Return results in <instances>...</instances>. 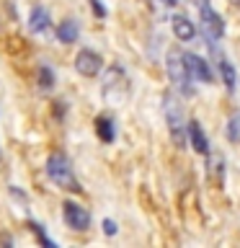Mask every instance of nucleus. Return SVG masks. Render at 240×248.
<instances>
[{"instance_id": "8", "label": "nucleus", "mask_w": 240, "mask_h": 248, "mask_svg": "<svg viewBox=\"0 0 240 248\" xmlns=\"http://www.w3.org/2000/svg\"><path fill=\"white\" fill-rule=\"evenodd\" d=\"M173 34L178 36V42H191V39L196 36V29H194V23L186 18V16H176L173 18Z\"/></svg>"}, {"instance_id": "5", "label": "nucleus", "mask_w": 240, "mask_h": 248, "mask_svg": "<svg viewBox=\"0 0 240 248\" xmlns=\"http://www.w3.org/2000/svg\"><path fill=\"white\" fill-rule=\"evenodd\" d=\"M165 114H168V127H170V135H173L176 145L181 147V145H183V129H181V108L176 106L173 96H165Z\"/></svg>"}, {"instance_id": "10", "label": "nucleus", "mask_w": 240, "mask_h": 248, "mask_svg": "<svg viewBox=\"0 0 240 248\" xmlns=\"http://www.w3.org/2000/svg\"><path fill=\"white\" fill-rule=\"evenodd\" d=\"M29 26L34 29V31H44L46 26H49V13H46V8L36 5L34 11H31V16H29Z\"/></svg>"}, {"instance_id": "16", "label": "nucleus", "mask_w": 240, "mask_h": 248, "mask_svg": "<svg viewBox=\"0 0 240 248\" xmlns=\"http://www.w3.org/2000/svg\"><path fill=\"white\" fill-rule=\"evenodd\" d=\"M230 124H232V127H230V137H232V140H238V124H240V122H238V116H235V119H232Z\"/></svg>"}, {"instance_id": "12", "label": "nucleus", "mask_w": 240, "mask_h": 248, "mask_svg": "<svg viewBox=\"0 0 240 248\" xmlns=\"http://www.w3.org/2000/svg\"><path fill=\"white\" fill-rule=\"evenodd\" d=\"M96 129H98V135H101L104 142H111V140H114V127H111V122H108V119H98Z\"/></svg>"}, {"instance_id": "14", "label": "nucleus", "mask_w": 240, "mask_h": 248, "mask_svg": "<svg viewBox=\"0 0 240 248\" xmlns=\"http://www.w3.org/2000/svg\"><path fill=\"white\" fill-rule=\"evenodd\" d=\"M104 230H106V235H114V232H116L114 220H106V222H104Z\"/></svg>"}, {"instance_id": "13", "label": "nucleus", "mask_w": 240, "mask_h": 248, "mask_svg": "<svg viewBox=\"0 0 240 248\" xmlns=\"http://www.w3.org/2000/svg\"><path fill=\"white\" fill-rule=\"evenodd\" d=\"M220 70H222L225 85H227V88H235V70H232L230 62H220Z\"/></svg>"}, {"instance_id": "17", "label": "nucleus", "mask_w": 240, "mask_h": 248, "mask_svg": "<svg viewBox=\"0 0 240 248\" xmlns=\"http://www.w3.org/2000/svg\"><path fill=\"white\" fill-rule=\"evenodd\" d=\"M163 3H165V5H176L178 0H163Z\"/></svg>"}, {"instance_id": "7", "label": "nucleus", "mask_w": 240, "mask_h": 248, "mask_svg": "<svg viewBox=\"0 0 240 248\" xmlns=\"http://www.w3.org/2000/svg\"><path fill=\"white\" fill-rule=\"evenodd\" d=\"M186 57V67H189V75L194 80H201V83H209L212 80V70H209L207 60L199 57V54H183Z\"/></svg>"}, {"instance_id": "3", "label": "nucleus", "mask_w": 240, "mask_h": 248, "mask_svg": "<svg viewBox=\"0 0 240 248\" xmlns=\"http://www.w3.org/2000/svg\"><path fill=\"white\" fill-rule=\"evenodd\" d=\"M196 8H199V21H201V29L207 31L209 39H220L225 34V23L222 18L212 11L209 0H196Z\"/></svg>"}, {"instance_id": "9", "label": "nucleus", "mask_w": 240, "mask_h": 248, "mask_svg": "<svg viewBox=\"0 0 240 248\" xmlns=\"http://www.w3.org/2000/svg\"><path fill=\"white\" fill-rule=\"evenodd\" d=\"M189 135H191V145L196 153H207L209 150V142H207V135L201 132L199 122H189Z\"/></svg>"}, {"instance_id": "2", "label": "nucleus", "mask_w": 240, "mask_h": 248, "mask_svg": "<svg viewBox=\"0 0 240 248\" xmlns=\"http://www.w3.org/2000/svg\"><path fill=\"white\" fill-rule=\"evenodd\" d=\"M168 75L183 93H191V85H189L191 75H189V67H186V57L178 49L168 52Z\"/></svg>"}, {"instance_id": "4", "label": "nucleus", "mask_w": 240, "mask_h": 248, "mask_svg": "<svg viewBox=\"0 0 240 248\" xmlns=\"http://www.w3.org/2000/svg\"><path fill=\"white\" fill-rule=\"evenodd\" d=\"M75 70H77L80 75H85V78L98 75V73H101V57H98L96 52H90V49H83V52L75 57Z\"/></svg>"}, {"instance_id": "1", "label": "nucleus", "mask_w": 240, "mask_h": 248, "mask_svg": "<svg viewBox=\"0 0 240 248\" xmlns=\"http://www.w3.org/2000/svg\"><path fill=\"white\" fill-rule=\"evenodd\" d=\"M46 173H49V178L57 186H62V189H67V191H77V189H80V186H77V178L73 173V168H70V160L62 153H54L52 158L46 160Z\"/></svg>"}, {"instance_id": "6", "label": "nucleus", "mask_w": 240, "mask_h": 248, "mask_svg": "<svg viewBox=\"0 0 240 248\" xmlns=\"http://www.w3.org/2000/svg\"><path fill=\"white\" fill-rule=\"evenodd\" d=\"M62 212H65V222L70 225V228H75V230H85L90 225V215L85 212L83 207H77L75 202H65Z\"/></svg>"}, {"instance_id": "11", "label": "nucleus", "mask_w": 240, "mask_h": 248, "mask_svg": "<svg viewBox=\"0 0 240 248\" xmlns=\"http://www.w3.org/2000/svg\"><path fill=\"white\" fill-rule=\"evenodd\" d=\"M77 34H80V29H77V23H75L73 18L62 21V23H60V29H57V36H60V42H65V44L75 42V39H77Z\"/></svg>"}, {"instance_id": "15", "label": "nucleus", "mask_w": 240, "mask_h": 248, "mask_svg": "<svg viewBox=\"0 0 240 248\" xmlns=\"http://www.w3.org/2000/svg\"><path fill=\"white\" fill-rule=\"evenodd\" d=\"M42 85L46 88V85H52V75H49V70H42Z\"/></svg>"}]
</instances>
